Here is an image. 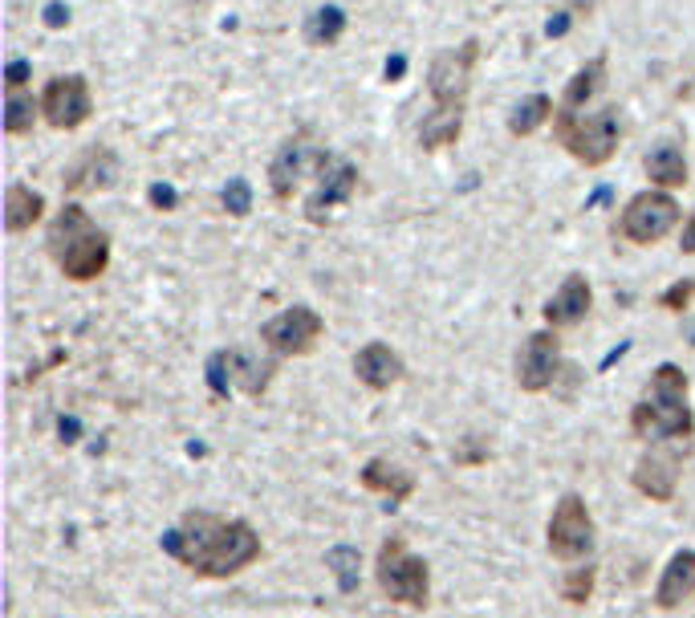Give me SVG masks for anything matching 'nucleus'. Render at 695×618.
<instances>
[{
  "mask_svg": "<svg viewBox=\"0 0 695 618\" xmlns=\"http://www.w3.org/2000/svg\"><path fill=\"white\" fill-rule=\"evenodd\" d=\"M163 549L171 561H179L187 574L204 582H228L265 558V541L253 521L208 509H187L179 525L163 533Z\"/></svg>",
  "mask_w": 695,
  "mask_h": 618,
  "instance_id": "obj_1",
  "label": "nucleus"
},
{
  "mask_svg": "<svg viewBox=\"0 0 695 618\" xmlns=\"http://www.w3.org/2000/svg\"><path fill=\"white\" fill-rule=\"evenodd\" d=\"M630 435L642 444H683L695 440L692 378L675 362H659L630 407Z\"/></svg>",
  "mask_w": 695,
  "mask_h": 618,
  "instance_id": "obj_2",
  "label": "nucleus"
},
{
  "mask_svg": "<svg viewBox=\"0 0 695 618\" xmlns=\"http://www.w3.org/2000/svg\"><path fill=\"white\" fill-rule=\"evenodd\" d=\"M45 253L73 285H90L111 269V236L90 220L82 203H66L57 212L45 232Z\"/></svg>",
  "mask_w": 695,
  "mask_h": 618,
  "instance_id": "obj_3",
  "label": "nucleus"
},
{
  "mask_svg": "<svg viewBox=\"0 0 695 618\" xmlns=\"http://www.w3.org/2000/svg\"><path fill=\"white\" fill-rule=\"evenodd\" d=\"M374 582H379L386 603L407 606V610H427L431 606V565L398 533L383 537V546L374 553Z\"/></svg>",
  "mask_w": 695,
  "mask_h": 618,
  "instance_id": "obj_4",
  "label": "nucleus"
},
{
  "mask_svg": "<svg viewBox=\"0 0 695 618\" xmlns=\"http://www.w3.org/2000/svg\"><path fill=\"white\" fill-rule=\"evenodd\" d=\"M554 135H557V143L566 147L578 163H586V167H606L614 159V151H618L623 127H618V110H614V106H602L598 115H574V110H561V106H557Z\"/></svg>",
  "mask_w": 695,
  "mask_h": 618,
  "instance_id": "obj_5",
  "label": "nucleus"
},
{
  "mask_svg": "<svg viewBox=\"0 0 695 618\" xmlns=\"http://www.w3.org/2000/svg\"><path fill=\"white\" fill-rule=\"evenodd\" d=\"M545 549H549V558L561 561V565H582V561L594 558L598 525L582 492H561V497H557L554 513H549V525H545Z\"/></svg>",
  "mask_w": 695,
  "mask_h": 618,
  "instance_id": "obj_6",
  "label": "nucleus"
},
{
  "mask_svg": "<svg viewBox=\"0 0 695 618\" xmlns=\"http://www.w3.org/2000/svg\"><path fill=\"white\" fill-rule=\"evenodd\" d=\"M680 203L671 200L668 191H639L635 200L623 208V217L614 224V232L623 236L626 245H639V248H651L659 241H668L671 232L680 229Z\"/></svg>",
  "mask_w": 695,
  "mask_h": 618,
  "instance_id": "obj_7",
  "label": "nucleus"
},
{
  "mask_svg": "<svg viewBox=\"0 0 695 618\" xmlns=\"http://www.w3.org/2000/svg\"><path fill=\"white\" fill-rule=\"evenodd\" d=\"M322 334H326V317L313 305H289L260 326V342L273 359H305L317 350Z\"/></svg>",
  "mask_w": 695,
  "mask_h": 618,
  "instance_id": "obj_8",
  "label": "nucleus"
},
{
  "mask_svg": "<svg viewBox=\"0 0 695 618\" xmlns=\"http://www.w3.org/2000/svg\"><path fill=\"white\" fill-rule=\"evenodd\" d=\"M476 61H480V42L468 37L455 49H443L440 58L431 61L427 70V94L436 106H464L472 90V73H476Z\"/></svg>",
  "mask_w": 695,
  "mask_h": 618,
  "instance_id": "obj_9",
  "label": "nucleus"
},
{
  "mask_svg": "<svg viewBox=\"0 0 695 618\" xmlns=\"http://www.w3.org/2000/svg\"><path fill=\"white\" fill-rule=\"evenodd\" d=\"M517 387L525 390V395H545V390L557 387V378L566 371V362H561V338L557 330H537L529 334L521 350H517Z\"/></svg>",
  "mask_w": 695,
  "mask_h": 618,
  "instance_id": "obj_10",
  "label": "nucleus"
},
{
  "mask_svg": "<svg viewBox=\"0 0 695 618\" xmlns=\"http://www.w3.org/2000/svg\"><path fill=\"white\" fill-rule=\"evenodd\" d=\"M683 480V452L675 444H651V452H642L630 485L639 497H647L651 504H671L680 497Z\"/></svg>",
  "mask_w": 695,
  "mask_h": 618,
  "instance_id": "obj_11",
  "label": "nucleus"
},
{
  "mask_svg": "<svg viewBox=\"0 0 695 618\" xmlns=\"http://www.w3.org/2000/svg\"><path fill=\"white\" fill-rule=\"evenodd\" d=\"M42 115L54 130H78L85 118L94 115V94L82 73H66L54 78L42 94Z\"/></svg>",
  "mask_w": 695,
  "mask_h": 618,
  "instance_id": "obj_12",
  "label": "nucleus"
},
{
  "mask_svg": "<svg viewBox=\"0 0 695 618\" xmlns=\"http://www.w3.org/2000/svg\"><path fill=\"white\" fill-rule=\"evenodd\" d=\"M326 155L322 147H310V130H301L293 139H285L281 151L273 155L269 163V187H273V200L277 203H289L293 200V191H298V179L305 175L310 163Z\"/></svg>",
  "mask_w": 695,
  "mask_h": 618,
  "instance_id": "obj_13",
  "label": "nucleus"
},
{
  "mask_svg": "<svg viewBox=\"0 0 695 618\" xmlns=\"http://www.w3.org/2000/svg\"><path fill=\"white\" fill-rule=\"evenodd\" d=\"M317 172H322V184H317V191L305 200V217H310L313 224H322L329 208L350 203L355 200V191H358V167L355 163H346V159L322 155Z\"/></svg>",
  "mask_w": 695,
  "mask_h": 618,
  "instance_id": "obj_14",
  "label": "nucleus"
},
{
  "mask_svg": "<svg viewBox=\"0 0 695 618\" xmlns=\"http://www.w3.org/2000/svg\"><path fill=\"white\" fill-rule=\"evenodd\" d=\"M594 310V285H590V277L586 273H569L561 281L554 298L545 302V326L549 330H574V326H582L586 317Z\"/></svg>",
  "mask_w": 695,
  "mask_h": 618,
  "instance_id": "obj_15",
  "label": "nucleus"
},
{
  "mask_svg": "<svg viewBox=\"0 0 695 618\" xmlns=\"http://www.w3.org/2000/svg\"><path fill=\"white\" fill-rule=\"evenodd\" d=\"M358 485H362L367 492H374V497L391 501V509L407 504L415 492H419V480H415V473L398 468V464L386 460V456H370V460L358 468Z\"/></svg>",
  "mask_w": 695,
  "mask_h": 618,
  "instance_id": "obj_16",
  "label": "nucleus"
},
{
  "mask_svg": "<svg viewBox=\"0 0 695 618\" xmlns=\"http://www.w3.org/2000/svg\"><path fill=\"white\" fill-rule=\"evenodd\" d=\"M695 598V549H675L655 582V610H680Z\"/></svg>",
  "mask_w": 695,
  "mask_h": 618,
  "instance_id": "obj_17",
  "label": "nucleus"
},
{
  "mask_svg": "<svg viewBox=\"0 0 695 618\" xmlns=\"http://www.w3.org/2000/svg\"><path fill=\"white\" fill-rule=\"evenodd\" d=\"M355 374L367 390H391L407 374V366L386 342H367L355 354Z\"/></svg>",
  "mask_w": 695,
  "mask_h": 618,
  "instance_id": "obj_18",
  "label": "nucleus"
},
{
  "mask_svg": "<svg viewBox=\"0 0 695 618\" xmlns=\"http://www.w3.org/2000/svg\"><path fill=\"white\" fill-rule=\"evenodd\" d=\"M118 179V155L106 147H90L70 172H66V191L82 196V191H106Z\"/></svg>",
  "mask_w": 695,
  "mask_h": 618,
  "instance_id": "obj_19",
  "label": "nucleus"
},
{
  "mask_svg": "<svg viewBox=\"0 0 695 618\" xmlns=\"http://www.w3.org/2000/svg\"><path fill=\"white\" fill-rule=\"evenodd\" d=\"M228 366H232V387H241L248 399H260L269 390L273 374H277V359H253L244 350H228Z\"/></svg>",
  "mask_w": 695,
  "mask_h": 618,
  "instance_id": "obj_20",
  "label": "nucleus"
},
{
  "mask_svg": "<svg viewBox=\"0 0 695 618\" xmlns=\"http://www.w3.org/2000/svg\"><path fill=\"white\" fill-rule=\"evenodd\" d=\"M45 217V196L33 191L28 184H13L4 191V229L13 232H28L37 220Z\"/></svg>",
  "mask_w": 695,
  "mask_h": 618,
  "instance_id": "obj_21",
  "label": "nucleus"
},
{
  "mask_svg": "<svg viewBox=\"0 0 695 618\" xmlns=\"http://www.w3.org/2000/svg\"><path fill=\"white\" fill-rule=\"evenodd\" d=\"M642 167H647V179L655 187H663V191H675V187L687 184V159H683V151L675 143H659Z\"/></svg>",
  "mask_w": 695,
  "mask_h": 618,
  "instance_id": "obj_22",
  "label": "nucleus"
},
{
  "mask_svg": "<svg viewBox=\"0 0 695 618\" xmlns=\"http://www.w3.org/2000/svg\"><path fill=\"white\" fill-rule=\"evenodd\" d=\"M464 130V106H436L431 115L424 118L419 127V147L424 151H440V147H452Z\"/></svg>",
  "mask_w": 695,
  "mask_h": 618,
  "instance_id": "obj_23",
  "label": "nucleus"
},
{
  "mask_svg": "<svg viewBox=\"0 0 695 618\" xmlns=\"http://www.w3.org/2000/svg\"><path fill=\"white\" fill-rule=\"evenodd\" d=\"M557 106L549 94H529V98H521L517 106H512L509 115V135H517V139H529V135H537L545 123H554Z\"/></svg>",
  "mask_w": 695,
  "mask_h": 618,
  "instance_id": "obj_24",
  "label": "nucleus"
},
{
  "mask_svg": "<svg viewBox=\"0 0 695 618\" xmlns=\"http://www.w3.org/2000/svg\"><path fill=\"white\" fill-rule=\"evenodd\" d=\"M606 86V58H594L586 61L582 70L569 78L566 94H561V110H582L586 102L594 98L598 90Z\"/></svg>",
  "mask_w": 695,
  "mask_h": 618,
  "instance_id": "obj_25",
  "label": "nucleus"
},
{
  "mask_svg": "<svg viewBox=\"0 0 695 618\" xmlns=\"http://www.w3.org/2000/svg\"><path fill=\"white\" fill-rule=\"evenodd\" d=\"M594 590H598V565L594 561L574 565V570H566L561 582H557V594H561V603L566 606H586L590 598H594Z\"/></svg>",
  "mask_w": 695,
  "mask_h": 618,
  "instance_id": "obj_26",
  "label": "nucleus"
},
{
  "mask_svg": "<svg viewBox=\"0 0 695 618\" xmlns=\"http://www.w3.org/2000/svg\"><path fill=\"white\" fill-rule=\"evenodd\" d=\"M341 33H346V13H341L338 4H326V9H317V13L305 21V42L317 45V49L338 45Z\"/></svg>",
  "mask_w": 695,
  "mask_h": 618,
  "instance_id": "obj_27",
  "label": "nucleus"
},
{
  "mask_svg": "<svg viewBox=\"0 0 695 618\" xmlns=\"http://www.w3.org/2000/svg\"><path fill=\"white\" fill-rule=\"evenodd\" d=\"M37 115H42V102H33L28 94H21V90H9V98H4V130H9V135L33 130Z\"/></svg>",
  "mask_w": 695,
  "mask_h": 618,
  "instance_id": "obj_28",
  "label": "nucleus"
},
{
  "mask_svg": "<svg viewBox=\"0 0 695 618\" xmlns=\"http://www.w3.org/2000/svg\"><path fill=\"white\" fill-rule=\"evenodd\" d=\"M329 565H338L334 574H338V586L350 594V590L358 586V565H362V558H358V549L350 546H338V549H329Z\"/></svg>",
  "mask_w": 695,
  "mask_h": 618,
  "instance_id": "obj_29",
  "label": "nucleus"
},
{
  "mask_svg": "<svg viewBox=\"0 0 695 618\" xmlns=\"http://www.w3.org/2000/svg\"><path fill=\"white\" fill-rule=\"evenodd\" d=\"M220 203H224L228 217H248L253 212V187H248V179H232V184L220 191Z\"/></svg>",
  "mask_w": 695,
  "mask_h": 618,
  "instance_id": "obj_30",
  "label": "nucleus"
},
{
  "mask_svg": "<svg viewBox=\"0 0 695 618\" xmlns=\"http://www.w3.org/2000/svg\"><path fill=\"white\" fill-rule=\"evenodd\" d=\"M692 302H695V277H683V281H675L671 289L659 293V310H668V314H687Z\"/></svg>",
  "mask_w": 695,
  "mask_h": 618,
  "instance_id": "obj_31",
  "label": "nucleus"
},
{
  "mask_svg": "<svg viewBox=\"0 0 695 618\" xmlns=\"http://www.w3.org/2000/svg\"><path fill=\"white\" fill-rule=\"evenodd\" d=\"M488 444H480L476 435H468V440H460V447L452 452V460L460 464V468H476V464H488Z\"/></svg>",
  "mask_w": 695,
  "mask_h": 618,
  "instance_id": "obj_32",
  "label": "nucleus"
},
{
  "mask_svg": "<svg viewBox=\"0 0 695 618\" xmlns=\"http://www.w3.org/2000/svg\"><path fill=\"white\" fill-rule=\"evenodd\" d=\"M208 383H212L216 395H228V390H232V366H228V350L212 354V362H208Z\"/></svg>",
  "mask_w": 695,
  "mask_h": 618,
  "instance_id": "obj_33",
  "label": "nucleus"
},
{
  "mask_svg": "<svg viewBox=\"0 0 695 618\" xmlns=\"http://www.w3.org/2000/svg\"><path fill=\"white\" fill-rule=\"evenodd\" d=\"M28 78H33V66H28V61L13 58L9 66H4V86H9V90H21Z\"/></svg>",
  "mask_w": 695,
  "mask_h": 618,
  "instance_id": "obj_34",
  "label": "nucleus"
},
{
  "mask_svg": "<svg viewBox=\"0 0 695 618\" xmlns=\"http://www.w3.org/2000/svg\"><path fill=\"white\" fill-rule=\"evenodd\" d=\"M147 200H151V208H159V212H171V208L179 203V196H175V187H167V184H151Z\"/></svg>",
  "mask_w": 695,
  "mask_h": 618,
  "instance_id": "obj_35",
  "label": "nucleus"
},
{
  "mask_svg": "<svg viewBox=\"0 0 695 618\" xmlns=\"http://www.w3.org/2000/svg\"><path fill=\"white\" fill-rule=\"evenodd\" d=\"M45 25H49V30L70 25V9H66V4H49V9H45Z\"/></svg>",
  "mask_w": 695,
  "mask_h": 618,
  "instance_id": "obj_36",
  "label": "nucleus"
},
{
  "mask_svg": "<svg viewBox=\"0 0 695 618\" xmlns=\"http://www.w3.org/2000/svg\"><path fill=\"white\" fill-rule=\"evenodd\" d=\"M680 253L683 257H695V212H692V220L683 224V232H680Z\"/></svg>",
  "mask_w": 695,
  "mask_h": 618,
  "instance_id": "obj_37",
  "label": "nucleus"
},
{
  "mask_svg": "<svg viewBox=\"0 0 695 618\" xmlns=\"http://www.w3.org/2000/svg\"><path fill=\"white\" fill-rule=\"evenodd\" d=\"M569 33V13H554L545 21V37H566Z\"/></svg>",
  "mask_w": 695,
  "mask_h": 618,
  "instance_id": "obj_38",
  "label": "nucleus"
},
{
  "mask_svg": "<svg viewBox=\"0 0 695 618\" xmlns=\"http://www.w3.org/2000/svg\"><path fill=\"white\" fill-rule=\"evenodd\" d=\"M386 82H398V78H403V73H407V58H403V54H395V58L386 61Z\"/></svg>",
  "mask_w": 695,
  "mask_h": 618,
  "instance_id": "obj_39",
  "label": "nucleus"
},
{
  "mask_svg": "<svg viewBox=\"0 0 695 618\" xmlns=\"http://www.w3.org/2000/svg\"><path fill=\"white\" fill-rule=\"evenodd\" d=\"M574 13H582V16H594L598 9H602V0H566Z\"/></svg>",
  "mask_w": 695,
  "mask_h": 618,
  "instance_id": "obj_40",
  "label": "nucleus"
},
{
  "mask_svg": "<svg viewBox=\"0 0 695 618\" xmlns=\"http://www.w3.org/2000/svg\"><path fill=\"white\" fill-rule=\"evenodd\" d=\"M692 346H695V326H692Z\"/></svg>",
  "mask_w": 695,
  "mask_h": 618,
  "instance_id": "obj_41",
  "label": "nucleus"
}]
</instances>
